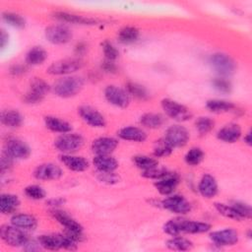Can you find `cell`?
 <instances>
[{
  "mask_svg": "<svg viewBox=\"0 0 252 252\" xmlns=\"http://www.w3.org/2000/svg\"><path fill=\"white\" fill-rule=\"evenodd\" d=\"M129 94L135 96L138 99H147L149 97V93L147 89L137 83L134 82H128L126 84V89H125Z\"/></svg>",
  "mask_w": 252,
  "mask_h": 252,
  "instance_id": "obj_38",
  "label": "cell"
},
{
  "mask_svg": "<svg viewBox=\"0 0 252 252\" xmlns=\"http://www.w3.org/2000/svg\"><path fill=\"white\" fill-rule=\"evenodd\" d=\"M161 206L174 214L185 215L191 211V204L182 195H171L161 202Z\"/></svg>",
  "mask_w": 252,
  "mask_h": 252,
  "instance_id": "obj_12",
  "label": "cell"
},
{
  "mask_svg": "<svg viewBox=\"0 0 252 252\" xmlns=\"http://www.w3.org/2000/svg\"><path fill=\"white\" fill-rule=\"evenodd\" d=\"M252 139H251V132H248L245 136H244V143L247 144L248 146H251Z\"/></svg>",
  "mask_w": 252,
  "mask_h": 252,
  "instance_id": "obj_57",
  "label": "cell"
},
{
  "mask_svg": "<svg viewBox=\"0 0 252 252\" xmlns=\"http://www.w3.org/2000/svg\"><path fill=\"white\" fill-rule=\"evenodd\" d=\"M198 190L200 194L207 199L213 198L218 193V183L215 177L211 174H204L199 182Z\"/></svg>",
  "mask_w": 252,
  "mask_h": 252,
  "instance_id": "obj_21",
  "label": "cell"
},
{
  "mask_svg": "<svg viewBox=\"0 0 252 252\" xmlns=\"http://www.w3.org/2000/svg\"><path fill=\"white\" fill-rule=\"evenodd\" d=\"M161 107L167 116L176 121H187L192 117L191 111L186 106L170 98H163L161 100Z\"/></svg>",
  "mask_w": 252,
  "mask_h": 252,
  "instance_id": "obj_8",
  "label": "cell"
},
{
  "mask_svg": "<svg viewBox=\"0 0 252 252\" xmlns=\"http://www.w3.org/2000/svg\"><path fill=\"white\" fill-rule=\"evenodd\" d=\"M28 68L26 65H23V64H14L10 67L9 69V72L11 75L13 76H19V75H23L27 72Z\"/></svg>",
  "mask_w": 252,
  "mask_h": 252,
  "instance_id": "obj_51",
  "label": "cell"
},
{
  "mask_svg": "<svg viewBox=\"0 0 252 252\" xmlns=\"http://www.w3.org/2000/svg\"><path fill=\"white\" fill-rule=\"evenodd\" d=\"M47 57L46 51L41 46H33L26 55V62L29 65L42 64Z\"/></svg>",
  "mask_w": 252,
  "mask_h": 252,
  "instance_id": "obj_32",
  "label": "cell"
},
{
  "mask_svg": "<svg viewBox=\"0 0 252 252\" xmlns=\"http://www.w3.org/2000/svg\"><path fill=\"white\" fill-rule=\"evenodd\" d=\"M64 203H65V200H64V199H62V198L50 199V200H48V201L46 202V204H48L49 206L53 207V209H55V208H57V207H59V206L63 205Z\"/></svg>",
  "mask_w": 252,
  "mask_h": 252,
  "instance_id": "obj_54",
  "label": "cell"
},
{
  "mask_svg": "<svg viewBox=\"0 0 252 252\" xmlns=\"http://www.w3.org/2000/svg\"><path fill=\"white\" fill-rule=\"evenodd\" d=\"M93 163L101 172H112L118 167V161L110 155H96L93 159Z\"/></svg>",
  "mask_w": 252,
  "mask_h": 252,
  "instance_id": "obj_24",
  "label": "cell"
},
{
  "mask_svg": "<svg viewBox=\"0 0 252 252\" xmlns=\"http://www.w3.org/2000/svg\"><path fill=\"white\" fill-rule=\"evenodd\" d=\"M22 114L15 109L3 110L1 113V122L9 128H18L23 124Z\"/></svg>",
  "mask_w": 252,
  "mask_h": 252,
  "instance_id": "obj_29",
  "label": "cell"
},
{
  "mask_svg": "<svg viewBox=\"0 0 252 252\" xmlns=\"http://www.w3.org/2000/svg\"><path fill=\"white\" fill-rule=\"evenodd\" d=\"M0 236L6 244L13 247L24 246L29 241L28 234L24 231V229L13 224L2 225L0 228Z\"/></svg>",
  "mask_w": 252,
  "mask_h": 252,
  "instance_id": "obj_4",
  "label": "cell"
},
{
  "mask_svg": "<svg viewBox=\"0 0 252 252\" xmlns=\"http://www.w3.org/2000/svg\"><path fill=\"white\" fill-rule=\"evenodd\" d=\"M61 167L52 162L41 163L35 167L33 176L38 180H55L62 176Z\"/></svg>",
  "mask_w": 252,
  "mask_h": 252,
  "instance_id": "obj_16",
  "label": "cell"
},
{
  "mask_svg": "<svg viewBox=\"0 0 252 252\" xmlns=\"http://www.w3.org/2000/svg\"><path fill=\"white\" fill-rule=\"evenodd\" d=\"M215 208L221 216L225 218L235 220H241L240 217L237 215L235 210L230 205H226L223 203H215Z\"/></svg>",
  "mask_w": 252,
  "mask_h": 252,
  "instance_id": "obj_43",
  "label": "cell"
},
{
  "mask_svg": "<svg viewBox=\"0 0 252 252\" xmlns=\"http://www.w3.org/2000/svg\"><path fill=\"white\" fill-rule=\"evenodd\" d=\"M212 68L220 76L227 77L234 73L236 65L234 60L227 54L215 53L209 59Z\"/></svg>",
  "mask_w": 252,
  "mask_h": 252,
  "instance_id": "obj_6",
  "label": "cell"
},
{
  "mask_svg": "<svg viewBox=\"0 0 252 252\" xmlns=\"http://www.w3.org/2000/svg\"><path fill=\"white\" fill-rule=\"evenodd\" d=\"M11 223L24 230H33L37 225L36 219L29 214H17L11 219Z\"/></svg>",
  "mask_w": 252,
  "mask_h": 252,
  "instance_id": "obj_27",
  "label": "cell"
},
{
  "mask_svg": "<svg viewBox=\"0 0 252 252\" xmlns=\"http://www.w3.org/2000/svg\"><path fill=\"white\" fill-rule=\"evenodd\" d=\"M84 84L85 80L82 77L66 76L59 79L53 85V91L60 97H71L83 89Z\"/></svg>",
  "mask_w": 252,
  "mask_h": 252,
  "instance_id": "obj_1",
  "label": "cell"
},
{
  "mask_svg": "<svg viewBox=\"0 0 252 252\" xmlns=\"http://www.w3.org/2000/svg\"><path fill=\"white\" fill-rule=\"evenodd\" d=\"M117 135L123 140L133 142H144L147 139L146 132L143 129L135 126L123 127L118 131Z\"/></svg>",
  "mask_w": 252,
  "mask_h": 252,
  "instance_id": "obj_25",
  "label": "cell"
},
{
  "mask_svg": "<svg viewBox=\"0 0 252 252\" xmlns=\"http://www.w3.org/2000/svg\"><path fill=\"white\" fill-rule=\"evenodd\" d=\"M24 246H25V249L29 250V251H36V250H38L41 247L38 241L37 242L31 241L30 239H29V241Z\"/></svg>",
  "mask_w": 252,
  "mask_h": 252,
  "instance_id": "obj_53",
  "label": "cell"
},
{
  "mask_svg": "<svg viewBox=\"0 0 252 252\" xmlns=\"http://www.w3.org/2000/svg\"><path fill=\"white\" fill-rule=\"evenodd\" d=\"M51 216L65 227V234L76 242L83 240V226L66 212L53 209L51 211Z\"/></svg>",
  "mask_w": 252,
  "mask_h": 252,
  "instance_id": "obj_2",
  "label": "cell"
},
{
  "mask_svg": "<svg viewBox=\"0 0 252 252\" xmlns=\"http://www.w3.org/2000/svg\"><path fill=\"white\" fill-rule=\"evenodd\" d=\"M206 107L214 113H222L232 110L235 106L232 102L223 99H210L206 102Z\"/></svg>",
  "mask_w": 252,
  "mask_h": 252,
  "instance_id": "obj_33",
  "label": "cell"
},
{
  "mask_svg": "<svg viewBox=\"0 0 252 252\" xmlns=\"http://www.w3.org/2000/svg\"><path fill=\"white\" fill-rule=\"evenodd\" d=\"M140 123L150 129H157L162 126L164 123V117L159 113L148 112L141 116Z\"/></svg>",
  "mask_w": 252,
  "mask_h": 252,
  "instance_id": "obj_31",
  "label": "cell"
},
{
  "mask_svg": "<svg viewBox=\"0 0 252 252\" xmlns=\"http://www.w3.org/2000/svg\"><path fill=\"white\" fill-rule=\"evenodd\" d=\"M241 136V128L236 123H229L220 128L217 134L218 139L225 143H234Z\"/></svg>",
  "mask_w": 252,
  "mask_h": 252,
  "instance_id": "obj_22",
  "label": "cell"
},
{
  "mask_svg": "<svg viewBox=\"0 0 252 252\" xmlns=\"http://www.w3.org/2000/svg\"><path fill=\"white\" fill-rule=\"evenodd\" d=\"M13 159L10 156H8L6 153L3 152L2 158H1V171L4 173V171L9 170L13 165Z\"/></svg>",
  "mask_w": 252,
  "mask_h": 252,
  "instance_id": "obj_50",
  "label": "cell"
},
{
  "mask_svg": "<svg viewBox=\"0 0 252 252\" xmlns=\"http://www.w3.org/2000/svg\"><path fill=\"white\" fill-rule=\"evenodd\" d=\"M53 17L61 22H66L70 24H75V25H95L97 24V20L89 18V17H84V16H79L75 14H71L68 12H55L53 13Z\"/></svg>",
  "mask_w": 252,
  "mask_h": 252,
  "instance_id": "obj_23",
  "label": "cell"
},
{
  "mask_svg": "<svg viewBox=\"0 0 252 252\" xmlns=\"http://www.w3.org/2000/svg\"><path fill=\"white\" fill-rule=\"evenodd\" d=\"M87 50V45L84 42H79L77 43V45L75 46V53L77 55H81L83 53H85Z\"/></svg>",
  "mask_w": 252,
  "mask_h": 252,
  "instance_id": "obj_55",
  "label": "cell"
},
{
  "mask_svg": "<svg viewBox=\"0 0 252 252\" xmlns=\"http://www.w3.org/2000/svg\"><path fill=\"white\" fill-rule=\"evenodd\" d=\"M212 86L220 94H229L232 90L231 83L224 78H215L212 81Z\"/></svg>",
  "mask_w": 252,
  "mask_h": 252,
  "instance_id": "obj_45",
  "label": "cell"
},
{
  "mask_svg": "<svg viewBox=\"0 0 252 252\" xmlns=\"http://www.w3.org/2000/svg\"><path fill=\"white\" fill-rule=\"evenodd\" d=\"M84 144V138L77 133H65L54 141L55 148L64 153L70 154L79 150Z\"/></svg>",
  "mask_w": 252,
  "mask_h": 252,
  "instance_id": "obj_7",
  "label": "cell"
},
{
  "mask_svg": "<svg viewBox=\"0 0 252 252\" xmlns=\"http://www.w3.org/2000/svg\"><path fill=\"white\" fill-rule=\"evenodd\" d=\"M101 47H102V51H103V54H104L106 60L114 61L115 59H117L119 52H118L117 48L111 42L104 40L101 43Z\"/></svg>",
  "mask_w": 252,
  "mask_h": 252,
  "instance_id": "obj_47",
  "label": "cell"
},
{
  "mask_svg": "<svg viewBox=\"0 0 252 252\" xmlns=\"http://www.w3.org/2000/svg\"><path fill=\"white\" fill-rule=\"evenodd\" d=\"M101 68L107 72V73H115L116 70H117V67L116 65L114 64L113 61H110V60H104L101 64Z\"/></svg>",
  "mask_w": 252,
  "mask_h": 252,
  "instance_id": "obj_52",
  "label": "cell"
},
{
  "mask_svg": "<svg viewBox=\"0 0 252 252\" xmlns=\"http://www.w3.org/2000/svg\"><path fill=\"white\" fill-rule=\"evenodd\" d=\"M4 153H6L12 158L24 159L29 158L31 155V149L25 142L19 139H9L5 143Z\"/></svg>",
  "mask_w": 252,
  "mask_h": 252,
  "instance_id": "obj_15",
  "label": "cell"
},
{
  "mask_svg": "<svg viewBox=\"0 0 252 252\" xmlns=\"http://www.w3.org/2000/svg\"><path fill=\"white\" fill-rule=\"evenodd\" d=\"M203 158H204V152L197 147L190 149L184 157L186 163L192 166L199 164L203 160Z\"/></svg>",
  "mask_w": 252,
  "mask_h": 252,
  "instance_id": "obj_40",
  "label": "cell"
},
{
  "mask_svg": "<svg viewBox=\"0 0 252 252\" xmlns=\"http://www.w3.org/2000/svg\"><path fill=\"white\" fill-rule=\"evenodd\" d=\"M61 162L70 170L73 171H85L89 167V161L80 156H73L70 154H63L60 157Z\"/></svg>",
  "mask_w": 252,
  "mask_h": 252,
  "instance_id": "obj_20",
  "label": "cell"
},
{
  "mask_svg": "<svg viewBox=\"0 0 252 252\" xmlns=\"http://www.w3.org/2000/svg\"><path fill=\"white\" fill-rule=\"evenodd\" d=\"M49 85L41 78H33L31 82L30 91L25 94L24 101L26 103H37L41 101L44 95L49 92Z\"/></svg>",
  "mask_w": 252,
  "mask_h": 252,
  "instance_id": "obj_9",
  "label": "cell"
},
{
  "mask_svg": "<svg viewBox=\"0 0 252 252\" xmlns=\"http://www.w3.org/2000/svg\"><path fill=\"white\" fill-rule=\"evenodd\" d=\"M84 66V61L80 58H65L53 62L46 70L50 75H69L79 71Z\"/></svg>",
  "mask_w": 252,
  "mask_h": 252,
  "instance_id": "obj_5",
  "label": "cell"
},
{
  "mask_svg": "<svg viewBox=\"0 0 252 252\" xmlns=\"http://www.w3.org/2000/svg\"><path fill=\"white\" fill-rule=\"evenodd\" d=\"M40 246L47 250H59L68 249L74 250L77 247V242L70 238L67 234L54 233V234H43L38 237Z\"/></svg>",
  "mask_w": 252,
  "mask_h": 252,
  "instance_id": "obj_3",
  "label": "cell"
},
{
  "mask_svg": "<svg viewBox=\"0 0 252 252\" xmlns=\"http://www.w3.org/2000/svg\"><path fill=\"white\" fill-rule=\"evenodd\" d=\"M167 172H168V170L166 168L158 167V165L156 167H153V168H150V169H147V170H143L142 175L146 178H149V179L158 180V179L161 178L162 176H164Z\"/></svg>",
  "mask_w": 252,
  "mask_h": 252,
  "instance_id": "obj_48",
  "label": "cell"
},
{
  "mask_svg": "<svg viewBox=\"0 0 252 252\" xmlns=\"http://www.w3.org/2000/svg\"><path fill=\"white\" fill-rule=\"evenodd\" d=\"M214 125H215L214 120L207 116L199 117L195 122V127L199 132V134L201 135H206L209 132H211L214 128Z\"/></svg>",
  "mask_w": 252,
  "mask_h": 252,
  "instance_id": "obj_42",
  "label": "cell"
},
{
  "mask_svg": "<svg viewBox=\"0 0 252 252\" xmlns=\"http://www.w3.org/2000/svg\"><path fill=\"white\" fill-rule=\"evenodd\" d=\"M25 194L27 197L32 200H41L45 197V191L39 185H29L25 188Z\"/></svg>",
  "mask_w": 252,
  "mask_h": 252,
  "instance_id": "obj_46",
  "label": "cell"
},
{
  "mask_svg": "<svg viewBox=\"0 0 252 252\" xmlns=\"http://www.w3.org/2000/svg\"><path fill=\"white\" fill-rule=\"evenodd\" d=\"M179 183V176L174 172H167L164 176L155 182L157 190L161 195H170L173 193Z\"/></svg>",
  "mask_w": 252,
  "mask_h": 252,
  "instance_id": "obj_18",
  "label": "cell"
},
{
  "mask_svg": "<svg viewBox=\"0 0 252 252\" xmlns=\"http://www.w3.org/2000/svg\"><path fill=\"white\" fill-rule=\"evenodd\" d=\"M211 229V224L203 221H196L184 219L182 220L181 232L182 233H204Z\"/></svg>",
  "mask_w": 252,
  "mask_h": 252,
  "instance_id": "obj_28",
  "label": "cell"
},
{
  "mask_svg": "<svg viewBox=\"0 0 252 252\" xmlns=\"http://www.w3.org/2000/svg\"><path fill=\"white\" fill-rule=\"evenodd\" d=\"M230 206L235 210V212L237 213V215L240 217V219H250L251 215H252V211H251V207L243 202H239V201H233Z\"/></svg>",
  "mask_w": 252,
  "mask_h": 252,
  "instance_id": "obj_44",
  "label": "cell"
},
{
  "mask_svg": "<svg viewBox=\"0 0 252 252\" xmlns=\"http://www.w3.org/2000/svg\"><path fill=\"white\" fill-rule=\"evenodd\" d=\"M164 138L174 148H180L187 144L189 140L188 130L181 125H172L165 131Z\"/></svg>",
  "mask_w": 252,
  "mask_h": 252,
  "instance_id": "obj_13",
  "label": "cell"
},
{
  "mask_svg": "<svg viewBox=\"0 0 252 252\" xmlns=\"http://www.w3.org/2000/svg\"><path fill=\"white\" fill-rule=\"evenodd\" d=\"M173 151V147L163 137L155 142L154 145V156L156 158H165L169 156Z\"/></svg>",
  "mask_w": 252,
  "mask_h": 252,
  "instance_id": "obj_36",
  "label": "cell"
},
{
  "mask_svg": "<svg viewBox=\"0 0 252 252\" xmlns=\"http://www.w3.org/2000/svg\"><path fill=\"white\" fill-rule=\"evenodd\" d=\"M139 34H140V32L137 28L127 26L122 28L118 32V39L121 43L130 44L135 42L139 38Z\"/></svg>",
  "mask_w": 252,
  "mask_h": 252,
  "instance_id": "obj_34",
  "label": "cell"
},
{
  "mask_svg": "<svg viewBox=\"0 0 252 252\" xmlns=\"http://www.w3.org/2000/svg\"><path fill=\"white\" fill-rule=\"evenodd\" d=\"M210 238L216 245L230 246L238 241V233L233 228H224L213 231L210 234Z\"/></svg>",
  "mask_w": 252,
  "mask_h": 252,
  "instance_id": "obj_17",
  "label": "cell"
},
{
  "mask_svg": "<svg viewBox=\"0 0 252 252\" xmlns=\"http://www.w3.org/2000/svg\"><path fill=\"white\" fill-rule=\"evenodd\" d=\"M46 39L53 44H64L72 38V32L64 25H52L45 29Z\"/></svg>",
  "mask_w": 252,
  "mask_h": 252,
  "instance_id": "obj_11",
  "label": "cell"
},
{
  "mask_svg": "<svg viewBox=\"0 0 252 252\" xmlns=\"http://www.w3.org/2000/svg\"><path fill=\"white\" fill-rule=\"evenodd\" d=\"M104 96L109 103L117 107L124 108L130 103V94L128 92L114 85H109L105 88Z\"/></svg>",
  "mask_w": 252,
  "mask_h": 252,
  "instance_id": "obj_10",
  "label": "cell"
},
{
  "mask_svg": "<svg viewBox=\"0 0 252 252\" xmlns=\"http://www.w3.org/2000/svg\"><path fill=\"white\" fill-rule=\"evenodd\" d=\"M20 205L18 196L14 194L5 193L0 197V211L2 214H11L16 211Z\"/></svg>",
  "mask_w": 252,
  "mask_h": 252,
  "instance_id": "obj_30",
  "label": "cell"
},
{
  "mask_svg": "<svg viewBox=\"0 0 252 252\" xmlns=\"http://www.w3.org/2000/svg\"><path fill=\"white\" fill-rule=\"evenodd\" d=\"M7 41H8V34L5 32L4 30H1V37H0L1 47H4L6 45Z\"/></svg>",
  "mask_w": 252,
  "mask_h": 252,
  "instance_id": "obj_56",
  "label": "cell"
},
{
  "mask_svg": "<svg viewBox=\"0 0 252 252\" xmlns=\"http://www.w3.org/2000/svg\"><path fill=\"white\" fill-rule=\"evenodd\" d=\"M133 161H134L135 165L142 170H147V169L156 167L158 164V159H156L155 158L149 157V156H144V155L135 156L133 158Z\"/></svg>",
  "mask_w": 252,
  "mask_h": 252,
  "instance_id": "obj_37",
  "label": "cell"
},
{
  "mask_svg": "<svg viewBox=\"0 0 252 252\" xmlns=\"http://www.w3.org/2000/svg\"><path fill=\"white\" fill-rule=\"evenodd\" d=\"M166 246L171 250L186 251V250H190L193 247V243L185 237L176 235L166 241Z\"/></svg>",
  "mask_w": 252,
  "mask_h": 252,
  "instance_id": "obj_35",
  "label": "cell"
},
{
  "mask_svg": "<svg viewBox=\"0 0 252 252\" xmlns=\"http://www.w3.org/2000/svg\"><path fill=\"white\" fill-rule=\"evenodd\" d=\"M2 19L7 23L9 24L10 26L12 27H15V28H19V29H22L25 27L26 25V22H25V19L19 15V14H16V13H13V12H3L2 13Z\"/></svg>",
  "mask_w": 252,
  "mask_h": 252,
  "instance_id": "obj_41",
  "label": "cell"
},
{
  "mask_svg": "<svg viewBox=\"0 0 252 252\" xmlns=\"http://www.w3.org/2000/svg\"><path fill=\"white\" fill-rule=\"evenodd\" d=\"M183 218L177 217L172 220H169L167 222L164 223L163 225V231L171 236H176L180 235L181 232V223H182Z\"/></svg>",
  "mask_w": 252,
  "mask_h": 252,
  "instance_id": "obj_39",
  "label": "cell"
},
{
  "mask_svg": "<svg viewBox=\"0 0 252 252\" xmlns=\"http://www.w3.org/2000/svg\"><path fill=\"white\" fill-rule=\"evenodd\" d=\"M44 124L47 129L55 133H69L72 130V126L69 122L55 116H45L44 117Z\"/></svg>",
  "mask_w": 252,
  "mask_h": 252,
  "instance_id": "obj_26",
  "label": "cell"
},
{
  "mask_svg": "<svg viewBox=\"0 0 252 252\" xmlns=\"http://www.w3.org/2000/svg\"><path fill=\"white\" fill-rule=\"evenodd\" d=\"M78 113L81 118L90 126L94 128H102L106 125L105 118L95 108L90 105H82L78 108Z\"/></svg>",
  "mask_w": 252,
  "mask_h": 252,
  "instance_id": "obj_14",
  "label": "cell"
},
{
  "mask_svg": "<svg viewBox=\"0 0 252 252\" xmlns=\"http://www.w3.org/2000/svg\"><path fill=\"white\" fill-rule=\"evenodd\" d=\"M98 178L100 181L108 183V184H113L116 183L119 179V177L112 171V172H101L98 171Z\"/></svg>",
  "mask_w": 252,
  "mask_h": 252,
  "instance_id": "obj_49",
  "label": "cell"
},
{
  "mask_svg": "<svg viewBox=\"0 0 252 252\" xmlns=\"http://www.w3.org/2000/svg\"><path fill=\"white\" fill-rule=\"evenodd\" d=\"M118 146V141L113 137H99L92 144V150L95 155H110Z\"/></svg>",
  "mask_w": 252,
  "mask_h": 252,
  "instance_id": "obj_19",
  "label": "cell"
}]
</instances>
